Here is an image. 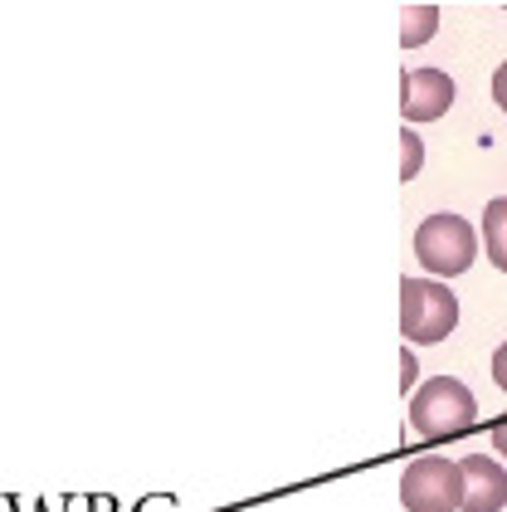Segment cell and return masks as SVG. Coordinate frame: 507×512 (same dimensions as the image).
Masks as SVG:
<instances>
[{
    "instance_id": "obj_1",
    "label": "cell",
    "mask_w": 507,
    "mask_h": 512,
    "mask_svg": "<svg viewBox=\"0 0 507 512\" xmlns=\"http://www.w3.org/2000/svg\"><path fill=\"white\" fill-rule=\"evenodd\" d=\"M473 420H478L473 391L464 381H454V376H434V381H425L420 391L410 395V430L420 439H454Z\"/></svg>"
},
{
    "instance_id": "obj_2",
    "label": "cell",
    "mask_w": 507,
    "mask_h": 512,
    "mask_svg": "<svg viewBox=\"0 0 507 512\" xmlns=\"http://www.w3.org/2000/svg\"><path fill=\"white\" fill-rule=\"evenodd\" d=\"M459 327V298L439 278H405L400 283V332L405 342H444Z\"/></svg>"
},
{
    "instance_id": "obj_3",
    "label": "cell",
    "mask_w": 507,
    "mask_h": 512,
    "mask_svg": "<svg viewBox=\"0 0 507 512\" xmlns=\"http://www.w3.org/2000/svg\"><path fill=\"white\" fill-rule=\"evenodd\" d=\"M415 259L425 264L429 278H459L478 259V235L464 215H429L415 230Z\"/></svg>"
},
{
    "instance_id": "obj_4",
    "label": "cell",
    "mask_w": 507,
    "mask_h": 512,
    "mask_svg": "<svg viewBox=\"0 0 507 512\" xmlns=\"http://www.w3.org/2000/svg\"><path fill=\"white\" fill-rule=\"evenodd\" d=\"M400 503L410 512H464V469L454 459H415L400 478Z\"/></svg>"
},
{
    "instance_id": "obj_5",
    "label": "cell",
    "mask_w": 507,
    "mask_h": 512,
    "mask_svg": "<svg viewBox=\"0 0 507 512\" xmlns=\"http://www.w3.org/2000/svg\"><path fill=\"white\" fill-rule=\"evenodd\" d=\"M449 108H454V79L444 69L425 64L400 79V113L410 122H439Z\"/></svg>"
},
{
    "instance_id": "obj_6",
    "label": "cell",
    "mask_w": 507,
    "mask_h": 512,
    "mask_svg": "<svg viewBox=\"0 0 507 512\" xmlns=\"http://www.w3.org/2000/svg\"><path fill=\"white\" fill-rule=\"evenodd\" d=\"M464 469V512H503L507 508V469L498 459L468 454L459 459Z\"/></svg>"
},
{
    "instance_id": "obj_7",
    "label": "cell",
    "mask_w": 507,
    "mask_h": 512,
    "mask_svg": "<svg viewBox=\"0 0 507 512\" xmlns=\"http://www.w3.org/2000/svg\"><path fill=\"white\" fill-rule=\"evenodd\" d=\"M483 249H488L493 269L507 274V196L488 200V210H483Z\"/></svg>"
},
{
    "instance_id": "obj_8",
    "label": "cell",
    "mask_w": 507,
    "mask_h": 512,
    "mask_svg": "<svg viewBox=\"0 0 507 512\" xmlns=\"http://www.w3.org/2000/svg\"><path fill=\"white\" fill-rule=\"evenodd\" d=\"M434 30H439V5H410V10H400V44L405 49L429 44Z\"/></svg>"
},
{
    "instance_id": "obj_9",
    "label": "cell",
    "mask_w": 507,
    "mask_h": 512,
    "mask_svg": "<svg viewBox=\"0 0 507 512\" xmlns=\"http://www.w3.org/2000/svg\"><path fill=\"white\" fill-rule=\"evenodd\" d=\"M425 166V142L415 132H400V181H415Z\"/></svg>"
},
{
    "instance_id": "obj_10",
    "label": "cell",
    "mask_w": 507,
    "mask_h": 512,
    "mask_svg": "<svg viewBox=\"0 0 507 512\" xmlns=\"http://www.w3.org/2000/svg\"><path fill=\"white\" fill-rule=\"evenodd\" d=\"M415 381H420V361H415V352H400V395L420 391Z\"/></svg>"
},
{
    "instance_id": "obj_11",
    "label": "cell",
    "mask_w": 507,
    "mask_h": 512,
    "mask_svg": "<svg viewBox=\"0 0 507 512\" xmlns=\"http://www.w3.org/2000/svg\"><path fill=\"white\" fill-rule=\"evenodd\" d=\"M493 381H498V386H503V395H507V342L493 352Z\"/></svg>"
},
{
    "instance_id": "obj_12",
    "label": "cell",
    "mask_w": 507,
    "mask_h": 512,
    "mask_svg": "<svg viewBox=\"0 0 507 512\" xmlns=\"http://www.w3.org/2000/svg\"><path fill=\"white\" fill-rule=\"evenodd\" d=\"M493 103H498V108L507 113V64L498 69V74H493Z\"/></svg>"
},
{
    "instance_id": "obj_13",
    "label": "cell",
    "mask_w": 507,
    "mask_h": 512,
    "mask_svg": "<svg viewBox=\"0 0 507 512\" xmlns=\"http://www.w3.org/2000/svg\"><path fill=\"white\" fill-rule=\"evenodd\" d=\"M493 449L507 459V420H498V425H493Z\"/></svg>"
}]
</instances>
